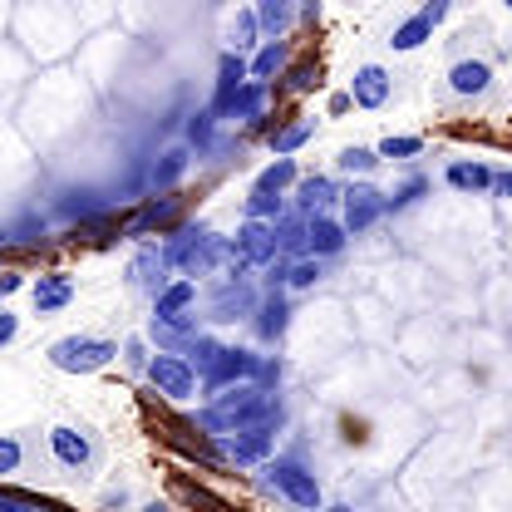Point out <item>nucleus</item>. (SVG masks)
<instances>
[{"mask_svg":"<svg viewBox=\"0 0 512 512\" xmlns=\"http://www.w3.org/2000/svg\"><path fill=\"white\" fill-rule=\"evenodd\" d=\"M276 414H281V404H276L271 389H261V384H237V389L217 394V399L202 409V429L232 439V434H242V429H271Z\"/></svg>","mask_w":512,"mask_h":512,"instance_id":"obj_1","label":"nucleus"},{"mask_svg":"<svg viewBox=\"0 0 512 512\" xmlns=\"http://www.w3.org/2000/svg\"><path fill=\"white\" fill-rule=\"evenodd\" d=\"M227 252L222 237H212L207 227H178L168 242H163V261L178 266L183 276H207L217 266V256Z\"/></svg>","mask_w":512,"mask_h":512,"instance_id":"obj_2","label":"nucleus"},{"mask_svg":"<svg viewBox=\"0 0 512 512\" xmlns=\"http://www.w3.org/2000/svg\"><path fill=\"white\" fill-rule=\"evenodd\" d=\"M114 355H119V345L114 340H99V335H64V340L50 345V365L64 370V375H94Z\"/></svg>","mask_w":512,"mask_h":512,"instance_id":"obj_3","label":"nucleus"},{"mask_svg":"<svg viewBox=\"0 0 512 512\" xmlns=\"http://www.w3.org/2000/svg\"><path fill=\"white\" fill-rule=\"evenodd\" d=\"M266 483L301 512H320V503H325L316 473H311L306 463H296V458H266Z\"/></svg>","mask_w":512,"mask_h":512,"instance_id":"obj_4","label":"nucleus"},{"mask_svg":"<svg viewBox=\"0 0 512 512\" xmlns=\"http://www.w3.org/2000/svg\"><path fill=\"white\" fill-rule=\"evenodd\" d=\"M261 375H276L261 355H252V350H227V345H222V350H217V360L207 365L202 384H207V389H222V384H232V389H237V384H252V380H261Z\"/></svg>","mask_w":512,"mask_h":512,"instance_id":"obj_5","label":"nucleus"},{"mask_svg":"<svg viewBox=\"0 0 512 512\" xmlns=\"http://www.w3.org/2000/svg\"><path fill=\"white\" fill-rule=\"evenodd\" d=\"M384 212H389V207H384V192L370 188V183H355V188L340 192V227H345V237L370 232Z\"/></svg>","mask_w":512,"mask_h":512,"instance_id":"obj_6","label":"nucleus"},{"mask_svg":"<svg viewBox=\"0 0 512 512\" xmlns=\"http://www.w3.org/2000/svg\"><path fill=\"white\" fill-rule=\"evenodd\" d=\"M148 380H153V389L163 399L183 404V399H192V389H197V370H192L183 355H153L148 360Z\"/></svg>","mask_w":512,"mask_h":512,"instance_id":"obj_7","label":"nucleus"},{"mask_svg":"<svg viewBox=\"0 0 512 512\" xmlns=\"http://www.w3.org/2000/svg\"><path fill=\"white\" fill-rule=\"evenodd\" d=\"M232 256L242 261V266H271L276 261V232L266 227V222H247L242 232H237V247H232Z\"/></svg>","mask_w":512,"mask_h":512,"instance_id":"obj_8","label":"nucleus"},{"mask_svg":"<svg viewBox=\"0 0 512 512\" xmlns=\"http://www.w3.org/2000/svg\"><path fill=\"white\" fill-rule=\"evenodd\" d=\"M389 89H394V79L384 74L380 64H365V69H355V79H350V104L380 109L384 99H389Z\"/></svg>","mask_w":512,"mask_h":512,"instance_id":"obj_9","label":"nucleus"},{"mask_svg":"<svg viewBox=\"0 0 512 512\" xmlns=\"http://www.w3.org/2000/svg\"><path fill=\"white\" fill-rule=\"evenodd\" d=\"M345 227L335 222V217H306V256H335V252H345Z\"/></svg>","mask_w":512,"mask_h":512,"instance_id":"obj_10","label":"nucleus"},{"mask_svg":"<svg viewBox=\"0 0 512 512\" xmlns=\"http://www.w3.org/2000/svg\"><path fill=\"white\" fill-rule=\"evenodd\" d=\"M242 84H247V60L227 50L222 64H217V94H212V114H217V119L227 114V104L237 99V89H242Z\"/></svg>","mask_w":512,"mask_h":512,"instance_id":"obj_11","label":"nucleus"},{"mask_svg":"<svg viewBox=\"0 0 512 512\" xmlns=\"http://www.w3.org/2000/svg\"><path fill=\"white\" fill-rule=\"evenodd\" d=\"M488 84H493V69L483 60H458L448 69V89L458 94V99H473V94H488Z\"/></svg>","mask_w":512,"mask_h":512,"instance_id":"obj_12","label":"nucleus"},{"mask_svg":"<svg viewBox=\"0 0 512 512\" xmlns=\"http://www.w3.org/2000/svg\"><path fill=\"white\" fill-rule=\"evenodd\" d=\"M50 453L60 458L64 468H84V463L94 458V444H89L79 429H64L60 424V429H50Z\"/></svg>","mask_w":512,"mask_h":512,"instance_id":"obj_13","label":"nucleus"},{"mask_svg":"<svg viewBox=\"0 0 512 512\" xmlns=\"http://www.w3.org/2000/svg\"><path fill=\"white\" fill-rule=\"evenodd\" d=\"M291 20H296V5H291V0H261V5H256V30L266 35V45L281 40V35L291 30Z\"/></svg>","mask_w":512,"mask_h":512,"instance_id":"obj_14","label":"nucleus"},{"mask_svg":"<svg viewBox=\"0 0 512 512\" xmlns=\"http://www.w3.org/2000/svg\"><path fill=\"white\" fill-rule=\"evenodd\" d=\"M266 453H271V429H242V434H232L227 439V458H237V463H266Z\"/></svg>","mask_w":512,"mask_h":512,"instance_id":"obj_15","label":"nucleus"},{"mask_svg":"<svg viewBox=\"0 0 512 512\" xmlns=\"http://www.w3.org/2000/svg\"><path fill=\"white\" fill-rule=\"evenodd\" d=\"M296 202H301V217H325V207L340 202V188H335L330 178H306V183L296 188Z\"/></svg>","mask_w":512,"mask_h":512,"instance_id":"obj_16","label":"nucleus"},{"mask_svg":"<svg viewBox=\"0 0 512 512\" xmlns=\"http://www.w3.org/2000/svg\"><path fill=\"white\" fill-rule=\"evenodd\" d=\"M74 301V281L69 276H40L35 281V311L50 316V311H64Z\"/></svg>","mask_w":512,"mask_h":512,"instance_id":"obj_17","label":"nucleus"},{"mask_svg":"<svg viewBox=\"0 0 512 512\" xmlns=\"http://www.w3.org/2000/svg\"><path fill=\"white\" fill-rule=\"evenodd\" d=\"M276 74H286V45H281V40L261 45L256 60H247V79H252V84H271Z\"/></svg>","mask_w":512,"mask_h":512,"instance_id":"obj_18","label":"nucleus"},{"mask_svg":"<svg viewBox=\"0 0 512 512\" xmlns=\"http://www.w3.org/2000/svg\"><path fill=\"white\" fill-rule=\"evenodd\" d=\"M448 188H458V192H488L493 188V168H483V163H448Z\"/></svg>","mask_w":512,"mask_h":512,"instance_id":"obj_19","label":"nucleus"},{"mask_svg":"<svg viewBox=\"0 0 512 512\" xmlns=\"http://www.w3.org/2000/svg\"><path fill=\"white\" fill-rule=\"evenodd\" d=\"M266 94H271V84H242L237 89V99L227 104V119H261L266 114Z\"/></svg>","mask_w":512,"mask_h":512,"instance_id":"obj_20","label":"nucleus"},{"mask_svg":"<svg viewBox=\"0 0 512 512\" xmlns=\"http://www.w3.org/2000/svg\"><path fill=\"white\" fill-rule=\"evenodd\" d=\"M434 35V25L424 20V15H414V20H404L394 35H389V50H399V55H409V50H419L424 40Z\"/></svg>","mask_w":512,"mask_h":512,"instance_id":"obj_21","label":"nucleus"},{"mask_svg":"<svg viewBox=\"0 0 512 512\" xmlns=\"http://www.w3.org/2000/svg\"><path fill=\"white\" fill-rule=\"evenodd\" d=\"M311 138H316V119H301V124L271 133V153H276V158H291V153H296L301 143H311Z\"/></svg>","mask_w":512,"mask_h":512,"instance_id":"obj_22","label":"nucleus"},{"mask_svg":"<svg viewBox=\"0 0 512 512\" xmlns=\"http://www.w3.org/2000/svg\"><path fill=\"white\" fill-rule=\"evenodd\" d=\"M296 183V158H276L261 178H256V188L252 192H271V197H281V192Z\"/></svg>","mask_w":512,"mask_h":512,"instance_id":"obj_23","label":"nucleus"},{"mask_svg":"<svg viewBox=\"0 0 512 512\" xmlns=\"http://www.w3.org/2000/svg\"><path fill=\"white\" fill-rule=\"evenodd\" d=\"M173 212H178V197H163V202H148V207L138 212V222H133L128 232H133V237H143L148 227H168V222H173Z\"/></svg>","mask_w":512,"mask_h":512,"instance_id":"obj_24","label":"nucleus"},{"mask_svg":"<svg viewBox=\"0 0 512 512\" xmlns=\"http://www.w3.org/2000/svg\"><path fill=\"white\" fill-rule=\"evenodd\" d=\"M281 217H286V202H281V197H271V192H252V197H247V222H266V227H271V222H281Z\"/></svg>","mask_w":512,"mask_h":512,"instance_id":"obj_25","label":"nucleus"},{"mask_svg":"<svg viewBox=\"0 0 512 512\" xmlns=\"http://www.w3.org/2000/svg\"><path fill=\"white\" fill-rule=\"evenodd\" d=\"M183 168H188V148H173V153H163V163H153V188H168V183H178V178H183Z\"/></svg>","mask_w":512,"mask_h":512,"instance_id":"obj_26","label":"nucleus"},{"mask_svg":"<svg viewBox=\"0 0 512 512\" xmlns=\"http://www.w3.org/2000/svg\"><path fill=\"white\" fill-rule=\"evenodd\" d=\"M335 163H340V173H375V168H380V153H375V148H360V143H355V148H345V153H340Z\"/></svg>","mask_w":512,"mask_h":512,"instance_id":"obj_27","label":"nucleus"},{"mask_svg":"<svg viewBox=\"0 0 512 512\" xmlns=\"http://www.w3.org/2000/svg\"><path fill=\"white\" fill-rule=\"evenodd\" d=\"M281 281H286V286H296V291L316 286V281H320V261H316V256H301V261H291Z\"/></svg>","mask_w":512,"mask_h":512,"instance_id":"obj_28","label":"nucleus"},{"mask_svg":"<svg viewBox=\"0 0 512 512\" xmlns=\"http://www.w3.org/2000/svg\"><path fill=\"white\" fill-rule=\"evenodd\" d=\"M212 133H217V114H212V109H202V114H192L188 119V143L192 148H212Z\"/></svg>","mask_w":512,"mask_h":512,"instance_id":"obj_29","label":"nucleus"},{"mask_svg":"<svg viewBox=\"0 0 512 512\" xmlns=\"http://www.w3.org/2000/svg\"><path fill=\"white\" fill-rule=\"evenodd\" d=\"M375 153H380V158H414V153H424V138H414V133L394 138V133H389V138H384Z\"/></svg>","mask_w":512,"mask_h":512,"instance_id":"obj_30","label":"nucleus"},{"mask_svg":"<svg viewBox=\"0 0 512 512\" xmlns=\"http://www.w3.org/2000/svg\"><path fill=\"white\" fill-rule=\"evenodd\" d=\"M252 45H256V10H242L237 25H232V55H242Z\"/></svg>","mask_w":512,"mask_h":512,"instance_id":"obj_31","label":"nucleus"},{"mask_svg":"<svg viewBox=\"0 0 512 512\" xmlns=\"http://www.w3.org/2000/svg\"><path fill=\"white\" fill-rule=\"evenodd\" d=\"M281 330H286V301H266V306H261V335L276 340Z\"/></svg>","mask_w":512,"mask_h":512,"instance_id":"obj_32","label":"nucleus"},{"mask_svg":"<svg viewBox=\"0 0 512 512\" xmlns=\"http://www.w3.org/2000/svg\"><path fill=\"white\" fill-rule=\"evenodd\" d=\"M286 84H291L296 94H306V89H316V64H296V69L286 74Z\"/></svg>","mask_w":512,"mask_h":512,"instance_id":"obj_33","label":"nucleus"},{"mask_svg":"<svg viewBox=\"0 0 512 512\" xmlns=\"http://www.w3.org/2000/svg\"><path fill=\"white\" fill-rule=\"evenodd\" d=\"M15 468H20V444L0 439V473H15Z\"/></svg>","mask_w":512,"mask_h":512,"instance_id":"obj_34","label":"nucleus"},{"mask_svg":"<svg viewBox=\"0 0 512 512\" xmlns=\"http://www.w3.org/2000/svg\"><path fill=\"white\" fill-rule=\"evenodd\" d=\"M419 192H424V183H419V178H414V183H404V188L394 192V197H384V207H409V202H414V197H419Z\"/></svg>","mask_w":512,"mask_h":512,"instance_id":"obj_35","label":"nucleus"},{"mask_svg":"<svg viewBox=\"0 0 512 512\" xmlns=\"http://www.w3.org/2000/svg\"><path fill=\"white\" fill-rule=\"evenodd\" d=\"M419 15H424L429 25H444V20H448V5H444V0H434V5H424Z\"/></svg>","mask_w":512,"mask_h":512,"instance_id":"obj_36","label":"nucleus"},{"mask_svg":"<svg viewBox=\"0 0 512 512\" xmlns=\"http://www.w3.org/2000/svg\"><path fill=\"white\" fill-rule=\"evenodd\" d=\"M15 330H20V320L10 316V311H0V345H10V340H15Z\"/></svg>","mask_w":512,"mask_h":512,"instance_id":"obj_37","label":"nucleus"},{"mask_svg":"<svg viewBox=\"0 0 512 512\" xmlns=\"http://www.w3.org/2000/svg\"><path fill=\"white\" fill-rule=\"evenodd\" d=\"M128 365H143V370H148V355H143V340H128Z\"/></svg>","mask_w":512,"mask_h":512,"instance_id":"obj_38","label":"nucleus"},{"mask_svg":"<svg viewBox=\"0 0 512 512\" xmlns=\"http://www.w3.org/2000/svg\"><path fill=\"white\" fill-rule=\"evenodd\" d=\"M10 291H20V276L10 271V276H0V296H10Z\"/></svg>","mask_w":512,"mask_h":512,"instance_id":"obj_39","label":"nucleus"},{"mask_svg":"<svg viewBox=\"0 0 512 512\" xmlns=\"http://www.w3.org/2000/svg\"><path fill=\"white\" fill-rule=\"evenodd\" d=\"M493 188H498V192H508V197H512V173H503V178H493Z\"/></svg>","mask_w":512,"mask_h":512,"instance_id":"obj_40","label":"nucleus"},{"mask_svg":"<svg viewBox=\"0 0 512 512\" xmlns=\"http://www.w3.org/2000/svg\"><path fill=\"white\" fill-rule=\"evenodd\" d=\"M143 512H168V508H163V503H148V508H143Z\"/></svg>","mask_w":512,"mask_h":512,"instance_id":"obj_41","label":"nucleus"},{"mask_svg":"<svg viewBox=\"0 0 512 512\" xmlns=\"http://www.w3.org/2000/svg\"><path fill=\"white\" fill-rule=\"evenodd\" d=\"M325 512H355V508H325Z\"/></svg>","mask_w":512,"mask_h":512,"instance_id":"obj_42","label":"nucleus"}]
</instances>
